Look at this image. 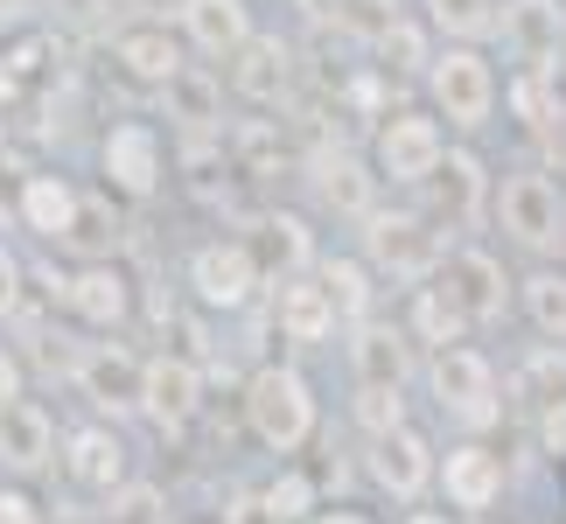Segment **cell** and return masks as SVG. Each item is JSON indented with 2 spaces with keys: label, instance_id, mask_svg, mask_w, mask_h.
<instances>
[{
  "label": "cell",
  "instance_id": "6da1fadb",
  "mask_svg": "<svg viewBox=\"0 0 566 524\" xmlns=\"http://www.w3.org/2000/svg\"><path fill=\"white\" fill-rule=\"evenodd\" d=\"M490 217H496V231H504L517 252H532V259H553L566 245V189L546 168H504L496 175Z\"/></svg>",
  "mask_w": 566,
  "mask_h": 524
},
{
  "label": "cell",
  "instance_id": "7a4b0ae2",
  "mask_svg": "<svg viewBox=\"0 0 566 524\" xmlns=\"http://www.w3.org/2000/svg\"><path fill=\"white\" fill-rule=\"evenodd\" d=\"M245 427L266 454H294L315 441V385L294 364H259L245 378Z\"/></svg>",
  "mask_w": 566,
  "mask_h": 524
},
{
  "label": "cell",
  "instance_id": "3957f363",
  "mask_svg": "<svg viewBox=\"0 0 566 524\" xmlns=\"http://www.w3.org/2000/svg\"><path fill=\"white\" fill-rule=\"evenodd\" d=\"M448 259V238L427 224L420 210H371L364 217V266L371 280H406V287H427Z\"/></svg>",
  "mask_w": 566,
  "mask_h": 524
},
{
  "label": "cell",
  "instance_id": "277c9868",
  "mask_svg": "<svg viewBox=\"0 0 566 524\" xmlns=\"http://www.w3.org/2000/svg\"><path fill=\"white\" fill-rule=\"evenodd\" d=\"M427 391H433V406H441L448 420H462V427H496V420H504V399H496V364L475 343L433 349V357H427Z\"/></svg>",
  "mask_w": 566,
  "mask_h": 524
},
{
  "label": "cell",
  "instance_id": "5b68a950",
  "mask_svg": "<svg viewBox=\"0 0 566 524\" xmlns=\"http://www.w3.org/2000/svg\"><path fill=\"white\" fill-rule=\"evenodd\" d=\"M427 98H433V119H448L454 134H475L496 113V63L483 50H433Z\"/></svg>",
  "mask_w": 566,
  "mask_h": 524
},
{
  "label": "cell",
  "instance_id": "8992f818",
  "mask_svg": "<svg viewBox=\"0 0 566 524\" xmlns=\"http://www.w3.org/2000/svg\"><path fill=\"white\" fill-rule=\"evenodd\" d=\"M433 287H441L454 308H462L469 329H490V322H504V315H511L517 280L504 273V259L483 252V245H448L441 273H433Z\"/></svg>",
  "mask_w": 566,
  "mask_h": 524
},
{
  "label": "cell",
  "instance_id": "52a82bcc",
  "mask_svg": "<svg viewBox=\"0 0 566 524\" xmlns=\"http://www.w3.org/2000/svg\"><path fill=\"white\" fill-rule=\"evenodd\" d=\"M490 189H496V175L483 168V155H475V147H448L441 155V168L427 175L420 182V217L433 231L448 238V224L454 231H469V224H483V210H490Z\"/></svg>",
  "mask_w": 566,
  "mask_h": 524
},
{
  "label": "cell",
  "instance_id": "ba28073f",
  "mask_svg": "<svg viewBox=\"0 0 566 524\" xmlns=\"http://www.w3.org/2000/svg\"><path fill=\"white\" fill-rule=\"evenodd\" d=\"M448 155V126L433 113H385L378 119V140H371V168L378 182H399V189H420Z\"/></svg>",
  "mask_w": 566,
  "mask_h": 524
},
{
  "label": "cell",
  "instance_id": "9c48e42d",
  "mask_svg": "<svg viewBox=\"0 0 566 524\" xmlns=\"http://www.w3.org/2000/svg\"><path fill=\"white\" fill-rule=\"evenodd\" d=\"M496 42L525 77H559L566 56V8L559 0H496Z\"/></svg>",
  "mask_w": 566,
  "mask_h": 524
},
{
  "label": "cell",
  "instance_id": "30bf717a",
  "mask_svg": "<svg viewBox=\"0 0 566 524\" xmlns=\"http://www.w3.org/2000/svg\"><path fill=\"white\" fill-rule=\"evenodd\" d=\"M259 287H266V273H259V259H252L245 238H210V245L189 252V294L203 301V308L238 315V308L259 301Z\"/></svg>",
  "mask_w": 566,
  "mask_h": 524
},
{
  "label": "cell",
  "instance_id": "8fae6325",
  "mask_svg": "<svg viewBox=\"0 0 566 524\" xmlns=\"http://www.w3.org/2000/svg\"><path fill=\"white\" fill-rule=\"evenodd\" d=\"M98 175H105V196H126V203H147L168 175V155H161V134L147 119H119L113 134L98 140Z\"/></svg>",
  "mask_w": 566,
  "mask_h": 524
},
{
  "label": "cell",
  "instance_id": "7c38bea8",
  "mask_svg": "<svg viewBox=\"0 0 566 524\" xmlns=\"http://www.w3.org/2000/svg\"><path fill=\"white\" fill-rule=\"evenodd\" d=\"M56 462H63V475H71L84 496H105V504L134 483V454H126V441L113 427H71L56 441Z\"/></svg>",
  "mask_w": 566,
  "mask_h": 524
},
{
  "label": "cell",
  "instance_id": "4fadbf2b",
  "mask_svg": "<svg viewBox=\"0 0 566 524\" xmlns=\"http://www.w3.org/2000/svg\"><path fill=\"white\" fill-rule=\"evenodd\" d=\"M134 412H147L161 433H182L196 412H203V370L196 357H176V349H161V357L140 364V399Z\"/></svg>",
  "mask_w": 566,
  "mask_h": 524
},
{
  "label": "cell",
  "instance_id": "5bb4252c",
  "mask_svg": "<svg viewBox=\"0 0 566 524\" xmlns=\"http://www.w3.org/2000/svg\"><path fill=\"white\" fill-rule=\"evenodd\" d=\"M56 301L71 308L84 329H98V336H113L126 315H134V280H126V266H113V259H98V266H77V273H63V287Z\"/></svg>",
  "mask_w": 566,
  "mask_h": 524
},
{
  "label": "cell",
  "instance_id": "9a60e30c",
  "mask_svg": "<svg viewBox=\"0 0 566 524\" xmlns=\"http://www.w3.org/2000/svg\"><path fill=\"white\" fill-rule=\"evenodd\" d=\"M364 469H371V483H378L385 496L412 504V496H427L433 469H441V454H433V441H427L420 427H399V433H378V441H371Z\"/></svg>",
  "mask_w": 566,
  "mask_h": 524
},
{
  "label": "cell",
  "instance_id": "2e32d148",
  "mask_svg": "<svg viewBox=\"0 0 566 524\" xmlns=\"http://www.w3.org/2000/svg\"><path fill=\"white\" fill-rule=\"evenodd\" d=\"M56 420H50V406L42 399H8L0 406V469L8 475H42V469H56Z\"/></svg>",
  "mask_w": 566,
  "mask_h": 524
},
{
  "label": "cell",
  "instance_id": "e0dca14e",
  "mask_svg": "<svg viewBox=\"0 0 566 524\" xmlns=\"http://www.w3.org/2000/svg\"><path fill=\"white\" fill-rule=\"evenodd\" d=\"M294 77H301V56H294L287 35H252L245 50L231 56V92L245 105H287Z\"/></svg>",
  "mask_w": 566,
  "mask_h": 524
},
{
  "label": "cell",
  "instance_id": "ac0fdd59",
  "mask_svg": "<svg viewBox=\"0 0 566 524\" xmlns=\"http://www.w3.org/2000/svg\"><path fill=\"white\" fill-rule=\"evenodd\" d=\"M308 182L322 196V210L350 217V224H364V217L378 210V168L364 155H350V147H322V155L308 161Z\"/></svg>",
  "mask_w": 566,
  "mask_h": 524
},
{
  "label": "cell",
  "instance_id": "d6986e66",
  "mask_svg": "<svg viewBox=\"0 0 566 524\" xmlns=\"http://www.w3.org/2000/svg\"><path fill=\"white\" fill-rule=\"evenodd\" d=\"M433 483L448 490V504H454V511L483 517L496 496H504V454L483 448V441H454V448L441 454V469H433Z\"/></svg>",
  "mask_w": 566,
  "mask_h": 524
},
{
  "label": "cell",
  "instance_id": "ffe728a7",
  "mask_svg": "<svg viewBox=\"0 0 566 524\" xmlns=\"http://www.w3.org/2000/svg\"><path fill=\"white\" fill-rule=\"evenodd\" d=\"M176 21H182L189 50H196V56H210V63H231V56L259 35L245 0H182V14H176Z\"/></svg>",
  "mask_w": 566,
  "mask_h": 524
},
{
  "label": "cell",
  "instance_id": "44dd1931",
  "mask_svg": "<svg viewBox=\"0 0 566 524\" xmlns=\"http://www.w3.org/2000/svg\"><path fill=\"white\" fill-rule=\"evenodd\" d=\"M245 245H252V259H259L266 280H301L315 266V231H308V217H294V210H266Z\"/></svg>",
  "mask_w": 566,
  "mask_h": 524
},
{
  "label": "cell",
  "instance_id": "7402d4cb",
  "mask_svg": "<svg viewBox=\"0 0 566 524\" xmlns=\"http://www.w3.org/2000/svg\"><path fill=\"white\" fill-rule=\"evenodd\" d=\"M140 364H147V357H134L126 343H92V349L77 357V370H71V378H77V391H84L92 406H105V412H126V406L140 399Z\"/></svg>",
  "mask_w": 566,
  "mask_h": 524
},
{
  "label": "cell",
  "instance_id": "603a6c76",
  "mask_svg": "<svg viewBox=\"0 0 566 524\" xmlns=\"http://www.w3.org/2000/svg\"><path fill=\"white\" fill-rule=\"evenodd\" d=\"M350 370H357V385L406 391V378H412V343H406V329H385V322L350 329Z\"/></svg>",
  "mask_w": 566,
  "mask_h": 524
},
{
  "label": "cell",
  "instance_id": "cb8c5ba5",
  "mask_svg": "<svg viewBox=\"0 0 566 524\" xmlns=\"http://www.w3.org/2000/svg\"><path fill=\"white\" fill-rule=\"evenodd\" d=\"M273 315H280V336L287 343H329L336 336V308H329V294H322L315 273L273 280Z\"/></svg>",
  "mask_w": 566,
  "mask_h": 524
},
{
  "label": "cell",
  "instance_id": "d4e9b609",
  "mask_svg": "<svg viewBox=\"0 0 566 524\" xmlns=\"http://www.w3.org/2000/svg\"><path fill=\"white\" fill-rule=\"evenodd\" d=\"M14 210H21V224H29L35 238H50V245H63V231H71V217H77V189H71V175H50V168L21 175V196H14Z\"/></svg>",
  "mask_w": 566,
  "mask_h": 524
},
{
  "label": "cell",
  "instance_id": "484cf974",
  "mask_svg": "<svg viewBox=\"0 0 566 524\" xmlns=\"http://www.w3.org/2000/svg\"><path fill=\"white\" fill-rule=\"evenodd\" d=\"M161 98H168V119L189 126V134H217V126H224V84L210 77V63H182V71L161 84Z\"/></svg>",
  "mask_w": 566,
  "mask_h": 524
},
{
  "label": "cell",
  "instance_id": "4316f807",
  "mask_svg": "<svg viewBox=\"0 0 566 524\" xmlns=\"http://www.w3.org/2000/svg\"><path fill=\"white\" fill-rule=\"evenodd\" d=\"M113 63L134 84H155V92H161V84L182 71V42L168 35V29H147V21H140V29H119L113 35Z\"/></svg>",
  "mask_w": 566,
  "mask_h": 524
},
{
  "label": "cell",
  "instance_id": "83f0119b",
  "mask_svg": "<svg viewBox=\"0 0 566 524\" xmlns=\"http://www.w3.org/2000/svg\"><path fill=\"white\" fill-rule=\"evenodd\" d=\"M406 343H427V349H454V343H469V322H462V308H454V301L433 287H412V301H406Z\"/></svg>",
  "mask_w": 566,
  "mask_h": 524
},
{
  "label": "cell",
  "instance_id": "f1b7e54d",
  "mask_svg": "<svg viewBox=\"0 0 566 524\" xmlns=\"http://www.w3.org/2000/svg\"><path fill=\"white\" fill-rule=\"evenodd\" d=\"M427 35H448V50H475L496 35V0H420Z\"/></svg>",
  "mask_w": 566,
  "mask_h": 524
},
{
  "label": "cell",
  "instance_id": "f546056e",
  "mask_svg": "<svg viewBox=\"0 0 566 524\" xmlns=\"http://www.w3.org/2000/svg\"><path fill=\"white\" fill-rule=\"evenodd\" d=\"M119 210H113V196H77V217H71V231H63V252H84V266H98V259H113L119 245Z\"/></svg>",
  "mask_w": 566,
  "mask_h": 524
},
{
  "label": "cell",
  "instance_id": "4dcf8cb0",
  "mask_svg": "<svg viewBox=\"0 0 566 524\" xmlns=\"http://www.w3.org/2000/svg\"><path fill=\"white\" fill-rule=\"evenodd\" d=\"M315 280H322V294H329L336 322H350V329L371 322V266H364V259H322Z\"/></svg>",
  "mask_w": 566,
  "mask_h": 524
},
{
  "label": "cell",
  "instance_id": "1f68e13d",
  "mask_svg": "<svg viewBox=\"0 0 566 524\" xmlns=\"http://www.w3.org/2000/svg\"><path fill=\"white\" fill-rule=\"evenodd\" d=\"M517 113V126H532V134H559L566 126V92H559V77H525L517 71L504 92H496Z\"/></svg>",
  "mask_w": 566,
  "mask_h": 524
},
{
  "label": "cell",
  "instance_id": "d6a6232c",
  "mask_svg": "<svg viewBox=\"0 0 566 524\" xmlns=\"http://www.w3.org/2000/svg\"><path fill=\"white\" fill-rule=\"evenodd\" d=\"M517 301H525V322H532V329L559 349L566 343V266L525 273V280H517Z\"/></svg>",
  "mask_w": 566,
  "mask_h": 524
},
{
  "label": "cell",
  "instance_id": "836d02e7",
  "mask_svg": "<svg viewBox=\"0 0 566 524\" xmlns=\"http://www.w3.org/2000/svg\"><path fill=\"white\" fill-rule=\"evenodd\" d=\"M371 50H378V63H371V71L391 84V77H427V63H433V42H427V21H391V29L371 42Z\"/></svg>",
  "mask_w": 566,
  "mask_h": 524
},
{
  "label": "cell",
  "instance_id": "e575fe53",
  "mask_svg": "<svg viewBox=\"0 0 566 524\" xmlns=\"http://www.w3.org/2000/svg\"><path fill=\"white\" fill-rule=\"evenodd\" d=\"M315 496H322V490H315L308 469H280L273 483L259 490V504H266L280 524H308V517H315Z\"/></svg>",
  "mask_w": 566,
  "mask_h": 524
},
{
  "label": "cell",
  "instance_id": "d590c367",
  "mask_svg": "<svg viewBox=\"0 0 566 524\" xmlns=\"http://www.w3.org/2000/svg\"><path fill=\"white\" fill-rule=\"evenodd\" d=\"M350 412H357V427L371 433V441H378V433H399V427H412V420H406V399H399V391H385V385H357Z\"/></svg>",
  "mask_w": 566,
  "mask_h": 524
},
{
  "label": "cell",
  "instance_id": "8d00e7d4",
  "mask_svg": "<svg viewBox=\"0 0 566 524\" xmlns=\"http://www.w3.org/2000/svg\"><path fill=\"white\" fill-rule=\"evenodd\" d=\"M517 399H566V357L559 349H546V357H532V364H517V378H511Z\"/></svg>",
  "mask_w": 566,
  "mask_h": 524
},
{
  "label": "cell",
  "instance_id": "74e56055",
  "mask_svg": "<svg viewBox=\"0 0 566 524\" xmlns=\"http://www.w3.org/2000/svg\"><path fill=\"white\" fill-rule=\"evenodd\" d=\"M391 21H399V0H336V29L357 42H378Z\"/></svg>",
  "mask_w": 566,
  "mask_h": 524
},
{
  "label": "cell",
  "instance_id": "f35d334b",
  "mask_svg": "<svg viewBox=\"0 0 566 524\" xmlns=\"http://www.w3.org/2000/svg\"><path fill=\"white\" fill-rule=\"evenodd\" d=\"M343 105H350V113H364V119H385V77H378V71L350 77V84H343Z\"/></svg>",
  "mask_w": 566,
  "mask_h": 524
},
{
  "label": "cell",
  "instance_id": "ab89813d",
  "mask_svg": "<svg viewBox=\"0 0 566 524\" xmlns=\"http://www.w3.org/2000/svg\"><path fill=\"white\" fill-rule=\"evenodd\" d=\"M538 448H546L553 462L566 469V399H553L546 412H538Z\"/></svg>",
  "mask_w": 566,
  "mask_h": 524
},
{
  "label": "cell",
  "instance_id": "60d3db41",
  "mask_svg": "<svg viewBox=\"0 0 566 524\" xmlns=\"http://www.w3.org/2000/svg\"><path fill=\"white\" fill-rule=\"evenodd\" d=\"M21 287H29V273H21V259L0 245V322H8L14 308H21Z\"/></svg>",
  "mask_w": 566,
  "mask_h": 524
},
{
  "label": "cell",
  "instance_id": "b9f144b4",
  "mask_svg": "<svg viewBox=\"0 0 566 524\" xmlns=\"http://www.w3.org/2000/svg\"><path fill=\"white\" fill-rule=\"evenodd\" d=\"M224 524H280V517L259 504V490H245V496H231V504H224Z\"/></svg>",
  "mask_w": 566,
  "mask_h": 524
},
{
  "label": "cell",
  "instance_id": "7bdbcfd3",
  "mask_svg": "<svg viewBox=\"0 0 566 524\" xmlns=\"http://www.w3.org/2000/svg\"><path fill=\"white\" fill-rule=\"evenodd\" d=\"M0 524H42V511L21 490H0Z\"/></svg>",
  "mask_w": 566,
  "mask_h": 524
},
{
  "label": "cell",
  "instance_id": "ee69618b",
  "mask_svg": "<svg viewBox=\"0 0 566 524\" xmlns=\"http://www.w3.org/2000/svg\"><path fill=\"white\" fill-rule=\"evenodd\" d=\"M21 399V364H14V349H0V406Z\"/></svg>",
  "mask_w": 566,
  "mask_h": 524
},
{
  "label": "cell",
  "instance_id": "f6af8a7d",
  "mask_svg": "<svg viewBox=\"0 0 566 524\" xmlns=\"http://www.w3.org/2000/svg\"><path fill=\"white\" fill-rule=\"evenodd\" d=\"M294 8H301V14H308V21H315V29H336V0H294Z\"/></svg>",
  "mask_w": 566,
  "mask_h": 524
},
{
  "label": "cell",
  "instance_id": "bcb514c9",
  "mask_svg": "<svg viewBox=\"0 0 566 524\" xmlns=\"http://www.w3.org/2000/svg\"><path fill=\"white\" fill-rule=\"evenodd\" d=\"M134 8L147 14V29H161V14H182V0H134Z\"/></svg>",
  "mask_w": 566,
  "mask_h": 524
},
{
  "label": "cell",
  "instance_id": "7dc6e473",
  "mask_svg": "<svg viewBox=\"0 0 566 524\" xmlns=\"http://www.w3.org/2000/svg\"><path fill=\"white\" fill-rule=\"evenodd\" d=\"M308 524H371V517H364V511H315Z\"/></svg>",
  "mask_w": 566,
  "mask_h": 524
},
{
  "label": "cell",
  "instance_id": "c3c4849f",
  "mask_svg": "<svg viewBox=\"0 0 566 524\" xmlns=\"http://www.w3.org/2000/svg\"><path fill=\"white\" fill-rule=\"evenodd\" d=\"M406 524H448V517H441V511H412Z\"/></svg>",
  "mask_w": 566,
  "mask_h": 524
}]
</instances>
